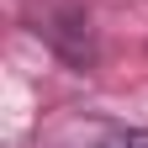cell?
<instances>
[{
  "label": "cell",
  "mask_w": 148,
  "mask_h": 148,
  "mask_svg": "<svg viewBox=\"0 0 148 148\" xmlns=\"http://www.w3.org/2000/svg\"><path fill=\"white\" fill-rule=\"evenodd\" d=\"M106 148H148V132H143V127H127V132H116Z\"/></svg>",
  "instance_id": "cell-1"
}]
</instances>
